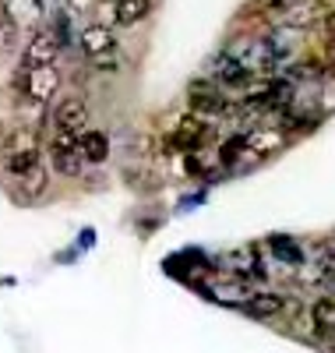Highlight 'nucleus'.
<instances>
[{
    "label": "nucleus",
    "instance_id": "obj_1",
    "mask_svg": "<svg viewBox=\"0 0 335 353\" xmlns=\"http://www.w3.org/2000/svg\"><path fill=\"white\" fill-rule=\"evenodd\" d=\"M36 163H39V134L32 128H14L4 138V166H8V173L21 176Z\"/></svg>",
    "mask_w": 335,
    "mask_h": 353
},
{
    "label": "nucleus",
    "instance_id": "obj_2",
    "mask_svg": "<svg viewBox=\"0 0 335 353\" xmlns=\"http://www.w3.org/2000/svg\"><path fill=\"white\" fill-rule=\"evenodd\" d=\"M57 85H60V78H57V68L53 64L50 68H32V71H21L18 74V92H21V99L28 106H46L53 99V92H57Z\"/></svg>",
    "mask_w": 335,
    "mask_h": 353
},
{
    "label": "nucleus",
    "instance_id": "obj_3",
    "mask_svg": "<svg viewBox=\"0 0 335 353\" xmlns=\"http://www.w3.org/2000/svg\"><path fill=\"white\" fill-rule=\"evenodd\" d=\"M81 50L96 68H113L116 64V39L106 25H85L81 28Z\"/></svg>",
    "mask_w": 335,
    "mask_h": 353
},
{
    "label": "nucleus",
    "instance_id": "obj_4",
    "mask_svg": "<svg viewBox=\"0 0 335 353\" xmlns=\"http://www.w3.org/2000/svg\"><path fill=\"white\" fill-rule=\"evenodd\" d=\"M50 163L57 173L64 176H78L81 173V152H78V134H53L50 141Z\"/></svg>",
    "mask_w": 335,
    "mask_h": 353
},
{
    "label": "nucleus",
    "instance_id": "obj_5",
    "mask_svg": "<svg viewBox=\"0 0 335 353\" xmlns=\"http://www.w3.org/2000/svg\"><path fill=\"white\" fill-rule=\"evenodd\" d=\"M60 53V36L50 32V28H43L39 36H32V43L25 46L21 53V71H32V68H50L57 61Z\"/></svg>",
    "mask_w": 335,
    "mask_h": 353
},
{
    "label": "nucleus",
    "instance_id": "obj_6",
    "mask_svg": "<svg viewBox=\"0 0 335 353\" xmlns=\"http://www.w3.org/2000/svg\"><path fill=\"white\" fill-rule=\"evenodd\" d=\"M53 128L57 134H81L88 128V106L78 96H68L53 106Z\"/></svg>",
    "mask_w": 335,
    "mask_h": 353
},
{
    "label": "nucleus",
    "instance_id": "obj_7",
    "mask_svg": "<svg viewBox=\"0 0 335 353\" xmlns=\"http://www.w3.org/2000/svg\"><path fill=\"white\" fill-rule=\"evenodd\" d=\"M191 110L194 113H226L230 103L212 81H194L191 85Z\"/></svg>",
    "mask_w": 335,
    "mask_h": 353
},
{
    "label": "nucleus",
    "instance_id": "obj_8",
    "mask_svg": "<svg viewBox=\"0 0 335 353\" xmlns=\"http://www.w3.org/2000/svg\"><path fill=\"white\" fill-rule=\"evenodd\" d=\"M78 152L85 163H103L110 156V138L103 131H92V128H85L78 134Z\"/></svg>",
    "mask_w": 335,
    "mask_h": 353
},
{
    "label": "nucleus",
    "instance_id": "obj_9",
    "mask_svg": "<svg viewBox=\"0 0 335 353\" xmlns=\"http://www.w3.org/2000/svg\"><path fill=\"white\" fill-rule=\"evenodd\" d=\"M321 18H325V8L318 4V0H300V4H293V8L286 11L283 25H286V28H303V25L321 21Z\"/></svg>",
    "mask_w": 335,
    "mask_h": 353
},
{
    "label": "nucleus",
    "instance_id": "obj_10",
    "mask_svg": "<svg viewBox=\"0 0 335 353\" xmlns=\"http://www.w3.org/2000/svg\"><path fill=\"white\" fill-rule=\"evenodd\" d=\"M148 11H152V0H116L113 21H116V25H124V28H131V25H138Z\"/></svg>",
    "mask_w": 335,
    "mask_h": 353
},
{
    "label": "nucleus",
    "instance_id": "obj_11",
    "mask_svg": "<svg viewBox=\"0 0 335 353\" xmlns=\"http://www.w3.org/2000/svg\"><path fill=\"white\" fill-rule=\"evenodd\" d=\"M39 11H43V0H4V14H8V21H18V25H32V21H39Z\"/></svg>",
    "mask_w": 335,
    "mask_h": 353
},
{
    "label": "nucleus",
    "instance_id": "obj_12",
    "mask_svg": "<svg viewBox=\"0 0 335 353\" xmlns=\"http://www.w3.org/2000/svg\"><path fill=\"white\" fill-rule=\"evenodd\" d=\"M283 307H286V301L279 297V293H254V297L247 301V311L254 318H276Z\"/></svg>",
    "mask_w": 335,
    "mask_h": 353
},
{
    "label": "nucleus",
    "instance_id": "obj_13",
    "mask_svg": "<svg viewBox=\"0 0 335 353\" xmlns=\"http://www.w3.org/2000/svg\"><path fill=\"white\" fill-rule=\"evenodd\" d=\"M205 134H208L205 121H201L198 113H191V117H184V121H180V128H176V145H201Z\"/></svg>",
    "mask_w": 335,
    "mask_h": 353
},
{
    "label": "nucleus",
    "instance_id": "obj_14",
    "mask_svg": "<svg viewBox=\"0 0 335 353\" xmlns=\"http://www.w3.org/2000/svg\"><path fill=\"white\" fill-rule=\"evenodd\" d=\"M18 191H21V194H28V198L43 194V191H46V166H43V163H36L32 170H25V173L18 176Z\"/></svg>",
    "mask_w": 335,
    "mask_h": 353
},
{
    "label": "nucleus",
    "instance_id": "obj_15",
    "mask_svg": "<svg viewBox=\"0 0 335 353\" xmlns=\"http://www.w3.org/2000/svg\"><path fill=\"white\" fill-rule=\"evenodd\" d=\"M311 318H314L318 332H335V301H332V297H321V301L311 307Z\"/></svg>",
    "mask_w": 335,
    "mask_h": 353
},
{
    "label": "nucleus",
    "instance_id": "obj_16",
    "mask_svg": "<svg viewBox=\"0 0 335 353\" xmlns=\"http://www.w3.org/2000/svg\"><path fill=\"white\" fill-rule=\"evenodd\" d=\"M254 4H258V8H265V11H283V8L290 4V0H254Z\"/></svg>",
    "mask_w": 335,
    "mask_h": 353
},
{
    "label": "nucleus",
    "instance_id": "obj_17",
    "mask_svg": "<svg viewBox=\"0 0 335 353\" xmlns=\"http://www.w3.org/2000/svg\"><path fill=\"white\" fill-rule=\"evenodd\" d=\"M325 53H328V61L335 64V36H328V43H325Z\"/></svg>",
    "mask_w": 335,
    "mask_h": 353
}]
</instances>
